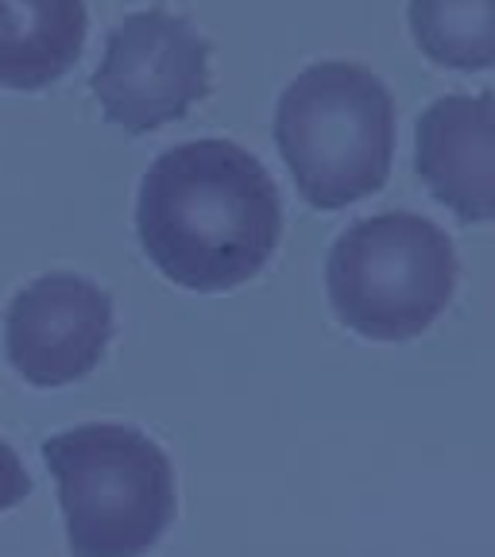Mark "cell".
I'll use <instances>...</instances> for the list:
<instances>
[{
    "instance_id": "1",
    "label": "cell",
    "mask_w": 495,
    "mask_h": 557,
    "mask_svg": "<svg viewBox=\"0 0 495 557\" xmlns=\"http://www.w3.org/2000/svg\"><path fill=\"white\" fill-rule=\"evenodd\" d=\"M144 256L194 295H225L271 263L283 198L268 166L233 139L174 144L148 166L136 198Z\"/></svg>"
},
{
    "instance_id": "2",
    "label": "cell",
    "mask_w": 495,
    "mask_h": 557,
    "mask_svg": "<svg viewBox=\"0 0 495 557\" xmlns=\"http://www.w3.org/2000/svg\"><path fill=\"white\" fill-rule=\"evenodd\" d=\"M70 557H148L178 515L166 449L128 422H82L44 442Z\"/></svg>"
},
{
    "instance_id": "3",
    "label": "cell",
    "mask_w": 495,
    "mask_h": 557,
    "mask_svg": "<svg viewBox=\"0 0 495 557\" xmlns=\"http://www.w3.org/2000/svg\"><path fill=\"white\" fill-rule=\"evenodd\" d=\"M275 144L302 201L345 209L392 174L395 101L360 62H313L279 97Z\"/></svg>"
},
{
    "instance_id": "4",
    "label": "cell",
    "mask_w": 495,
    "mask_h": 557,
    "mask_svg": "<svg viewBox=\"0 0 495 557\" xmlns=\"http://www.w3.org/2000/svg\"><path fill=\"white\" fill-rule=\"evenodd\" d=\"M457 275L461 263L445 228L410 209H387L333 240L325 295L345 330L380 345H403L449 310Z\"/></svg>"
},
{
    "instance_id": "5",
    "label": "cell",
    "mask_w": 495,
    "mask_h": 557,
    "mask_svg": "<svg viewBox=\"0 0 495 557\" xmlns=\"http://www.w3.org/2000/svg\"><path fill=\"white\" fill-rule=\"evenodd\" d=\"M94 94L104 116L132 136L183 121L209 94V44L186 16L132 12L104 39Z\"/></svg>"
},
{
    "instance_id": "6",
    "label": "cell",
    "mask_w": 495,
    "mask_h": 557,
    "mask_svg": "<svg viewBox=\"0 0 495 557\" xmlns=\"http://www.w3.org/2000/svg\"><path fill=\"white\" fill-rule=\"evenodd\" d=\"M113 325V298L94 278L51 271L12 295L4 310V360L27 387H70L104 360Z\"/></svg>"
},
{
    "instance_id": "7",
    "label": "cell",
    "mask_w": 495,
    "mask_h": 557,
    "mask_svg": "<svg viewBox=\"0 0 495 557\" xmlns=\"http://www.w3.org/2000/svg\"><path fill=\"white\" fill-rule=\"evenodd\" d=\"M414 171L461 225L495 221V97L449 94L418 116Z\"/></svg>"
},
{
    "instance_id": "8",
    "label": "cell",
    "mask_w": 495,
    "mask_h": 557,
    "mask_svg": "<svg viewBox=\"0 0 495 557\" xmlns=\"http://www.w3.org/2000/svg\"><path fill=\"white\" fill-rule=\"evenodd\" d=\"M86 32V0H0V86H54L82 59Z\"/></svg>"
},
{
    "instance_id": "9",
    "label": "cell",
    "mask_w": 495,
    "mask_h": 557,
    "mask_svg": "<svg viewBox=\"0 0 495 557\" xmlns=\"http://www.w3.org/2000/svg\"><path fill=\"white\" fill-rule=\"evenodd\" d=\"M418 51L445 70L495 66V0H410Z\"/></svg>"
},
{
    "instance_id": "10",
    "label": "cell",
    "mask_w": 495,
    "mask_h": 557,
    "mask_svg": "<svg viewBox=\"0 0 495 557\" xmlns=\"http://www.w3.org/2000/svg\"><path fill=\"white\" fill-rule=\"evenodd\" d=\"M27 496H32V476H27L20 453L0 437V519L16 511Z\"/></svg>"
}]
</instances>
